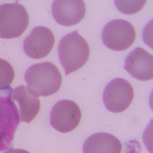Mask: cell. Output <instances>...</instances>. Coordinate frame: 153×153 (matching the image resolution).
<instances>
[{"mask_svg": "<svg viewBox=\"0 0 153 153\" xmlns=\"http://www.w3.org/2000/svg\"><path fill=\"white\" fill-rule=\"evenodd\" d=\"M122 144L114 135L97 132L90 136L84 142L83 153H121Z\"/></svg>", "mask_w": 153, "mask_h": 153, "instance_id": "8fae6325", "label": "cell"}, {"mask_svg": "<svg viewBox=\"0 0 153 153\" xmlns=\"http://www.w3.org/2000/svg\"><path fill=\"white\" fill-rule=\"evenodd\" d=\"M134 97L130 83L124 79L118 78L110 81L103 94L104 103L107 110L114 113H120L129 106Z\"/></svg>", "mask_w": 153, "mask_h": 153, "instance_id": "5b68a950", "label": "cell"}, {"mask_svg": "<svg viewBox=\"0 0 153 153\" xmlns=\"http://www.w3.org/2000/svg\"><path fill=\"white\" fill-rule=\"evenodd\" d=\"M54 42L55 37L51 30L45 27H37L25 39L24 51L32 59H42L51 52Z\"/></svg>", "mask_w": 153, "mask_h": 153, "instance_id": "52a82bcc", "label": "cell"}, {"mask_svg": "<svg viewBox=\"0 0 153 153\" xmlns=\"http://www.w3.org/2000/svg\"><path fill=\"white\" fill-rule=\"evenodd\" d=\"M8 153H30L26 150L22 149H12Z\"/></svg>", "mask_w": 153, "mask_h": 153, "instance_id": "5bb4252c", "label": "cell"}, {"mask_svg": "<svg viewBox=\"0 0 153 153\" xmlns=\"http://www.w3.org/2000/svg\"><path fill=\"white\" fill-rule=\"evenodd\" d=\"M26 10L17 1L0 6V37L13 39L21 36L29 24Z\"/></svg>", "mask_w": 153, "mask_h": 153, "instance_id": "3957f363", "label": "cell"}, {"mask_svg": "<svg viewBox=\"0 0 153 153\" xmlns=\"http://www.w3.org/2000/svg\"><path fill=\"white\" fill-rule=\"evenodd\" d=\"M15 76V71L10 63L0 59V89L9 87Z\"/></svg>", "mask_w": 153, "mask_h": 153, "instance_id": "7c38bea8", "label": "cell"}, {"mask_svg": "<svg viewBox=\"0 0 153 153\" xmlns=\"http://www.w3.org/2000/svg\"><path fill=\"white\" fill-rule=\"evenodd\" d=\"M55 21L63 26H72L85 17L86 7L82 0H56L52 6Z\"/></svg>", "mask_w": 153, "mask_h": 153, "instance_id": "ba28073f", "label": "cell"}, {"mask_svg": "<svg viewBox=\"0 0 153 153\" xmlns=\"http://www.w3.org/2000/svg\"><path fill=\"white\" fill-rule=\"evenodd\" d=\"M124 68L138 80H151L153 78V56L143 48L137 47L126 58Z\"/></svg>", "mask_w": 153, "mask_h": 153, "instance_id": "9c48e42d", "label": "cell"}, {"mask_svg": "<svg viewBox=\"0 0 153 153\" xmlns=\"http://www.w3.org/2000/svg\"><path fill=\"white\" fill-rule=\"evenodd\" d=\"M25 78L30 93L37 97L55 94L62 84L59 69L53 63L47 62L32 65L26 71Z\"/></svg>", "mask_w": 153, "mask_h": 153, "instance_id": "6da1fadb", "label": "cell"}, {"mask_svg": "<svg viewBox=\"0 0 153 153\" xmlns=\"http://www.w3.org/2000/svg\"><path fill=\"white\" fill-rule=\"evenodd\" d=\"M11 99L19 104V120L30 123L37 115L41 107L39 97L30 93L27 87L22 85L15 88L11 93Z\"/></svg>", "mask_w": 153, "mask_h": 153, "instance_id": "30bf717a", "label": "cell"}, {"mask_svg": "<svg viewBox=\"0 0 153 153\" xmlns=\"http://www.w3.org/2000/svg\"><path fill=\"white\" fill-rule=\"evenodd\" d=\"M136 36L133 26L123 19H115L109 22L102 32V39L105 46L118 51L130 47L134 43Z\"/></svg>", "mask_w": 153, "mask_h": 153, "instance_id": "277c9868", "label": "cell"}, {"mask_svg": "<svg viewBox=\"0 0 153 153\" xmlns=\"http://www.w3.org/2000/svg\"><path fill=\"white\" fill-rule=\"evenodd\" d=\"M81 112L78 105L73 101L62 100L52 109L50 116L51 125L62 133L70 132L79 124Z\"/></svg>", "mask_w": 153, "mask_h": 153, "instance_id": "8992f818", "label": "cell"}, {"mask_svg": "<svg viewBox=\"0 0 153 153\" xmlns=\"http://www.w3.org/2000/svg\"><path fill=\"white\" fill-rule=\"evenodd\" d=\"M146 1H114L119 11L126 15L136 14L141 10Z\"/></svg>", "mask_w": 153, "mask_h": 153, "instance_id": "4fadbf2b", "label": "cell"}, {"mask_svg": "<svg viewBox=\"0 0 153 153\" xmlns=\"http://www.w3.org/2000/svg\"><path fill=\"white\" fill-rule=\"evenodd\" d=\"M59 59L66 76L81 68L88 61L89 45L77 30L62 37L58 48Z\"/></svg>", "mask_w": 153, "mask_h": 153, "instance_id": "7a4b0ae2", "label": "cell"}]
</instances>
